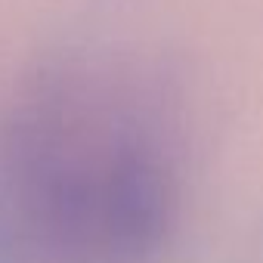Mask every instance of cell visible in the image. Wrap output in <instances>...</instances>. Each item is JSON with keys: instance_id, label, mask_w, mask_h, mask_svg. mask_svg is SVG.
I'll return each instance as SVG.
<instances>
[{"instance_id": "obj_1", "label": "cell", "mask_w": 263, "mask_h": 263, "mask_svg": "<svg viewBox=\"0 0 263 263\" xmlns=\"http://www.w3.org/2000/svg\"><path fill=\"white\" fill-rule=\"evenodd\" d=\"M0 177L25 235L56 263H143L171 226L158 137L96 84L41 81L4 130Z\"/></svg>"}]
</instances>
